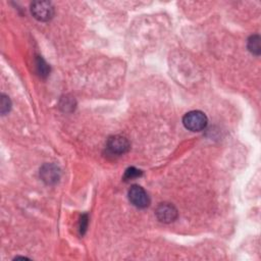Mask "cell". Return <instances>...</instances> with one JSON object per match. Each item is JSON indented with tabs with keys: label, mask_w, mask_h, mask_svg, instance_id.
Segmentation results:
<instances>
[{
	"label": "cell",
	"mask_w": 261,
	"mask_h": 261,
	"mask_svg": "<svg viewBox=\"0 0 261 261\" xmlns=\"http://www.w3.org/2000/svg\"><path fill=\"white\" fill-rule=\"evenodd\" d=\"M208 119L204 112L199 110H193L185 114L182 123L185 127L191 132L203 130L207 125Z\"/></svg>",
	"instance_id": "6da1fadb"
},
{
	"label": "cell",
	"mask_w": 261,
	"mask_h": 261,
	"mask_svg": "<svg viewBox=\"0 0 261 261\" xmlns=\"http://www.w3.org/2000/svg\"><path fill=\"white\" fill-rule=\"evenodd\" d=\"M33 16L40 21L50 20L54 15V7L48 1H35L31 5Z\"/></svg>",
	"instance_id": "7a4b0ae2"
},
{
	"label": "cell",
	"mask_w": 261,
	"mask_h": 261,
	"mask_svg": "<svg viewBox=\"0 0 261 261\" xmlns=\"http://www.w3.org/2000/svg\"><path fill=\"white\" fill-rule=\"evenodd\" d=\"M128 199L138 208H146L150 204V198L147 192L138 185L132 186L128 190Z\"/></svg>",
	"instance_id": "3957f363"
},
{
	"label": "cell",
	"mask_w": 261,
	"mask_h": 261,
	"mask_svg": "<svg viewBox=\"0 0 261 261\" xmlns=\"http://www.w3.org/2000/svg\"><path fill=\"white\" fill-rule=\"evenodd\" d=\"M156 216L161 222L170 223L176 219L177 210L170 203H161L156 209Z\"/></svg>",
	"instance_id": "277c9868"
},
{
	"label": "cell",
	"mask_w": 261,
	"mask_h": 261,
	"mask_svg": "<svg viewBox=\"0 0 261 261\" xmlns=\"http://www.w3.org/2000/svg\"><path fill=\"white\" fill-rule=\"evenodd\" d=\"M107 148L114 154H123L129 149V142L123 136H112L107 141Z\"/></svg>",
	"instance_id": "5b68a950"
},
{
	"label": "cell",
	"mask_w": 261,
	"mask_h": 261,
	"mask_svg": "<svg viewBox=\"0 0 261 261\" xmlns=\"http://www.w3.org/2000/svg\"><path fill=\"white\" fill-rule=\"evenodd\" d=\"M40 175L46 184L52 185L58 181L60 177V170L56 165L48 163L42 166L40 169Z\"/></svg>",
	"instance_id": "8992f818"
},
{
	"label": "cell",
	"mask_w": 261,
	"mask_h": 261,
	"mask_svg": "<svg viewBox=\"0 0 261 261\" xmlns=\"http://www.w3.org/2000/svg\"><path fill=\"white\" fill-rule=\"evenodd\" d=\"M248 49L251 53L255 55L260 54V37L258 35H253L248 40Z\"/></svg>",
	"instance_id": "52a82bcc"
},
{
	"label": "cell",
	"mask_w": 261,
	"mask_h": 261,
	"mask_svg": "<svg viewBox=\"0 0 261 261\" xmlns=\"http://www.w3.org/2000/svg\"><path fill=\"white\" fill-rule=\"evenodd\" d=\"M37 67H38V70H39V72L42 76L48 75V73L50 71V67L42 57L37 58Z\"/></svg>",
	"instance_id": "ba28073f"
},
{
	"label": "cell",
	"mask_w": 261,
	"mask_h": 261,
	"mask_svg": "<svg viewBox=\"0 0 261 261\" xmlns=\"http://www.w3.org/2000/svg\"><path fill=\"white\" fill-rule=\"evenodd\" d=\"M141 175H142V171L140 169H137L136 167H128L125 170L124 179L125 180H129V179H133V178H137V177H139Z\"/></svg>",
	"instance_id": "9c48e42d"
},
{
	"label": "cell",
	"mask_w": 261,
	"mask_h": 261,
	"mask_svg": "<svg viewBox=\"0 0 261 261\" xmlns=\"http://www.w3.org/2000/svg\"><path fill=\"white\" fill-rule=\"evenodd\" d=\"M10 106H11V103H10L9 97L2 94L1 95V113L5 114L6 112H8L10 109Z\"/></svg>",
	"instance_id": "30bf717a"
},
{
	"label": "cell",
	"mask_w": 261,
	"mask_h": 261,
	"mask_svg": "<svg viewBox=\"0 0 261 261\" xmlns=\"http://www.w3.org/2000/svg\"><path fill=\"white\" fill-rule=\"evenodd\" d=\"M87 226H88V215L84 214V215H82L81 221H80V232H81V234L85 233V231L87 229Z\"/></svg>",
	"instance_id": "8fae6325"
}]
</instances>
